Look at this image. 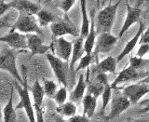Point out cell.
<instances>
[{
  "instance_id": "1",
  "label": "cell",
  "mask_w": 149,
  "mask_h": 122,
  "mask_svg": "<svg viewBox=\"0 0 149 122\" xmlns=\"http://www.w3.org/2000/svg\"><path fill=\"white\" fill-rule=\"evenodd\" d=\"M120 3L121 0H118L115 4H109L98 12L95 21L96 34L100 35L102 33H111Z\"/></svg>"
},
{
  "instance_id": "2",
  "label": "cell",
  "mask_w": 149,
  "mask_h": 122,
  "mask_svg": "<svg viewBox=\"0 0 149 122\" xmlns=\"http://www.w3.org/2000/svg\"><path fill=\"white\" fill-rule=\"evenodd\" d=\"M20 52L22 51L15 50L11 48H3L2 50H0V70L10 74L15 80L23 85L24 80L18 71L16 63L17 55Z\"/></svg>"
},
{
  "instance_id": "3",
  "label": "cell",
  "mask_w": 149,
  "mask_h": 122,
  "mask_svg": "<svg viewBox=\"0 0 149 122\" xmlns=\"http://www.w3.org/2000/svg\"><path fill=\"white\" fill-rule=\"evenodd\" d=\"M23 80H24L23 85L20 84L17 80H15V89L17 90L19 97H20V102H19V104L16 105L15 109L16 110L23 109L25 111V114L27 116L29 122H36V112L34 108V105L32 104V101H31L26 75H24V77H23Z\"/></svg>"
},
{
  "instance_id": "4",
  "label": "cell",
  "mask_w": 149,
  "mask_h": 122,
  "mask_svg": "<svg viewBox=\"0 0 149 122\" xmlns=\"http://www.w3.org/2000/svg\"><path fill=\"white\" fill-rule=\"evenodd\" d=\"M11 30H15L22 34H37L43 36V31L41 30L38 21L35 15L19 12L16 22L11 26Z\"/></svg>"
},
{
  "instance_id": "5",
  "label": "cell",
  "mask_w": 149,
  "mask_h": 122,
  "mask_svg": "<svg viewBox=\"0 0 149 122\" xmlns=\"http://www.w3.org/2000/svg\"><path fill=\"white\" fill-rule=\"evenodd\" d=\"M46 57L60 85L67 87L69 73H71L69 67V62H65V61L58 58L57 56L51 53H47Z\"/></svg>"
},
{
  "instance_id": "6",
  "label": "cell",
  "mask_w": 149,
  "mask_h": 122,
  "mask_svg": "<svg viewBox=\"0 0 149 122\" xmlns=\"http://www.w3.org/2000/svg\"><path fill=\"white\" fill-rule=\"evenodd\" d=\"M149 75V72L144 71V70H136L132 68V66L125 67L122 71H120L115 80L111 83V87L113 88V90L116 88H118L119 84H124L127 82H137L146 77Z\"/></svg>"
},
{
  "instance_id": "7",
  "label": "cell",
  "mask_w": 149,
  "mask_h": 122,
  "mask_svg": "<svg viewBox=\"0 0 149 122\" xmlns=\"http://www.w3.org/2000/svg\"><path fill=\"white\" fill-rule=\"evenodd\" d=\"M0 42L6 43L9 48H11L15 50L19 51H26L28 49L27 45V38L25 34H22V33L11 30L9 31L7 35L0 37Z\"/></svg>"
},
{
  "instance_id": "8",
  "label": "cell",
  "mask_w": 149,
  "mask_h": 122,
  "mask_svg": "<svg viewBox=\"0 0 149 122\" xmlns=\"http://www.w3.org/2000/svg\"><path fill=\"white\" fill-rule=\"evenodd\" d=\"M122 93L130 100L132 105H136L144 95L149 93V84L137 81L123 88Z\"/></svg>"
},
{
  "instance_id": "9",
  "label": "cell",
  "mask_w": 149,
  "mask_h": 122,
  "mask_svg": "<svg viewBox=\"0 0 149 122\" xmlns=\"http://www.w3.org/2000/svg\"><path fill=\"white\" fill-rule=\"evenodd\" d=\"M31 93L33 96V101H34V108L36 112V122H45L44 120V109H43V101H44V89L41 85L40 82L36 80L34 82L31 89Z\"/></svg>"
},
{
  "instance_id": "10",
  "label": "cell",
  "mask_w": 149,
  "mask_h": 122,
  "mask_svg": "<svg viewBox=\"0 0 149 122\" xmlns=\"http://www.w3.org/2000/svg\"><path fill=\"white\" fill-rule=\"evenodd\" d=\"M50 31L53 38H57V37H61L66 35H70L74 37L79 36L76 26L73 24V22L68 18H66V20L59 19L58 21L52 22L50 24Z\"/></svg>"
},
{
  "instance_id": "11",
  "label": "cell",
  "mask_w": 149,
  "mask_h": 122,
  "mask_svg": "<svg viewBox=\"0 0 149 122\" xmlns=\"http://www.w3.org/2000/svg\"><path fill=\"white\" fill-rule=\"evenodd\" d=\"M51 49L55 53V56L62 59L65 62H69L70 57L72 56L73 43L66 40L64 37L61 36L57 38H53L50 44Z\"/></svg>"
},
{
  "instance_id": "12",
  "label": "cell",
  "mask_w": 149,
  "mask_h": 122,
  "mask_svg": "<svg viewBox=\"0 0 149 122\" xmlns=\"http://www.w3.org/2000/svg\"><path fill=\"white\" fill-rule=\"evenodd\" d=\"M130 105H132V102L122 92H116L114 96L112 95V99L110 102V113L108 115L110 119L118 118L119 115L127 110Z\"/></svg>"
},
{
  "instance_id": "13",
  "label": "cell",
  "mask_w": 149,
  "mask_h": 122,
  "mask_svg": "<svg viewBox=\"0 0 149 122\" xmlns=\"http://www.w3.org/2000/svg\"><path fill=\"white\" fill-rule=\"evenodd\" d=\"M118 37L113 36L111 33H102L98 36L96 42V49H95V57L97 54H107L114 49V47L118 41Z\"/></svg>"
},
{
  "instance_id": "14",
  "label": "cell",
  "mask_w": 149,
  "mask_h": 122,
  "mask_svg": "<svg viewBox=\"0 0 149 122\" xmlns=\"http://www.w3.org/2000/svg\"><path fill=\"white\" fill-rule=\"evenodd\" d=\"M26 38L28 49L31 51V56L47 54L51 49L50 46L44 45L42 36L37 34H27Z\"/></svg>"
},
{
  "instance_id": "15",
  "label": "cell",
  "mask_w": 149,
  "mask_h": 122,
  "mask_svg": "<svg viewBox=\"0 0 149 122\" xmlns=\"http://www.w3.org/2000/svg\"><path fill=\"white\" fill-rule=\"evenodd\" d=\"M127 15H126L125 21L123 22V25L121 27L118 34V38L122 37V36L127 32L130 27L136 22H140L142 15V8L139 7H132L127 2Z\"/></svg>"
},
{
  "instance_id": "16",
  "label": "cell",
  "mask_w": 149,
  "mask_h": 122,
  "mask_svg": "<svg viewBox=\"0 0 149 122\" xmlns=\"http://www.w3.org/2000/svg\"><path fill=\"white\" fill-rule=\"evenodd\" d=\"M108 84H109L108 77H107L106 74L104 73L95 74L94 78L87 86V92L98 98L100 95H102V91H104L105 87Z\"/></svg>"
},
{
  "instance_id": "17",
  "label": "cell",
  "mask_w": 149,
  "mask_h": 122,
  "mask_svg": "<svg viewBox=\"0 0 149 122\" xmlns=\"http://www.w3.org/2000/svg\"><path fill=\"white\" fill-rule=\"evenodd\" d=\"M9 3L11 8H15L19 12L29 15H36L42 8L38 3L32 2L30 0H11Z\"/></svg>"
},
{
  "instance_id": "18",
  "label": "cell",
  "mask_w": 149,
  "mask_h": 122,
  "mask_svg": "<svg viewBox=\"0 0 149 122\" xmlns=\"http://www.w3.org/2000/svg\"><path fill=\"white\" fill-rule=\"evenodd\" d=\"M144 29H146V27H144V23L142 21H140L139 22V29H138L137 33L135 34V36L132 37V38L130 39L127 44H126L125 48L119 53V55L118 56V58H116V62L119 63L123 58H125L128 54H130V52H132V51L133 50V49L136 47V45L139 43L140 38H141L142 34L143 33Z\"/></svg>"
},
{
  "instance_id": "19",
  "label": "cell",
  "mask_w": 149,
  "mask_h": 122,
  "mask_svg": "<svg viewBox=\"0 0 149 122\" xmlns=\"http://www.w3.org/2000/svg\"><path fill=\"white\" fill-rule=\"evenodd\" d=\"M84 53H85V50H84V38L81 36H77L73 42V51L69 63L71 73L74 72V65L77 63V61H80V59L83 57Z\"/></svg>"
},
{
  "instance_id": "20",
  "label": "cell",
  "mask_w": 149,
  "mask_h": 122,
  "mask_svg": "<svg viewBox=\"0 0 149 122\" xmlns=\"http://www.w3.org/2000/svg\"><path fill=\"white\" fill-rule=\"evenodd\" d=\"M87 82L84 78V75L80 74L78 77V81L76 87L70 93V101L74 102L76 105H79L82 102V100L85 96V92L87 91Z\"/></svg>"
},
{
  "instance_id": "21",
  "label": "cell",
  "mask_w": 149,
  "mask_h": 122,
  "mask_svg": "<svg viewBox=\"0 0 149 122\" xmlns=\"http://www.w3.org/2000/svg\"><path fill=\"white\" fill-rule=\"evenodd\" d=\"M116 59H115L112 56H107L101 62H98L95 67L93 68L92 72L98 74V73H104V74H114L116 70Z\"/></svg>"
},
{
  "instance_id": "22",
  "label": "cell",
  "mask_w": 149,
  "mask_h": 122,
  "mask_svg": "<svg viewBox=\"0 0 149 122\" xmlns=\"http://www.w3.org/2000/svg\"><path fill=\"white\" fill-rule=\"evenodd\" d=\"M80 2V9H81V29L79 33V36L86 38L90 33L91 29V21L87 11V0H79Z\"/></svg>"
},
{
  "instance_id": "23",
  "label": "cell",
  "mask_w": 149,
  "mask_h": 122,
  "mask_svg": "<svg viewBox=\"0 0 149 122\" xmlns=\"http://www.w3.org/2000/svg\"><path fill=\"white\" fill-rule=\"evenodd\" d=\"M97 100L98 98L93 96L90 93H86L82 100L83 105V115L87 116L88 119H91L95 114V110L97 107Z\"/></svg>"
},
{
  "instance_id": "24",
  "label": "cell",
  "mask_w": 149,
  "mask_h": 122,
  "mask_svg": "<svg viewBox=\"0 0 149 122\" xmlns=\"http://www.w3.org/2000/svg\"><path fill=\"white\" fill-rule=\"evenodd\" d=\"M94 11H91V17L92 20L91 22V29L90 33L87 36V37L84 39V50L86 54H92V50L95 46V40H96V30H95V21L93 17Z\"/></svg>"
},
{
  "instance_id": "25",
  "label": "cell",
  "mask_w": 149,
  "mask_h": 122,
  "mask_svg": "<svg viewBox=\"0 0 149 122\" xmlns=\"http://www.w3.org/2000/svg\"><path fill=\"white\" fill-rule=\"evenodd\" d=\"M13 92L14 89L12 88L8 101L3 108V122H16L17 120L16 109L13 105Z\"/></svg>"
},
{
  "instance_id": "26",
  "label": "cell",
  "mask_w": 149,
  "mask_h": 122,
  "mask_svg": "<svg viewBox=\"0 0 149 122\" xmlns=\"http://www.w3.org/2000/svg\"><path fill=\"white\" fill-rule=\"evenodd\" d=\"M77 105L71 101L65 102L64 104L56 107V112L62 116H65V118H71V116L77 115Z\"/></svg>"
},
{
  "instance_id": "27",
  "label": "cell",
  "mask_w": 149,
  "mask_h": 122,
  "mask_svg": "<svg viewBox=\"0 0 149 122\" xmlns=\"http://www.w3.org/2000/svg\"><path fill=\"white\" fill-rule=\"evenodd\" d=\"M36 17H37V21H38L39 25L41 27H46L49 24L50 25L52 22L59 20L53 13H51L50 11L47 10L45 8H41L39 12L36 14Z\"/></svg>"
},
{
  "instance_id": "28",
  "label": "cell",
  "mask_w": 149,
  "mask_h": 122,
  "mask_svg": "<svg viewBox=\"0 0 149 122\" xmlns=\"http://www.w3.org/2000/svg\"><path fill=\"white\" fill-rule=\"evenodd\" d=\"M130 66L136 70H144L149 66V61L148 59H144L142 57H138V56H132L130 58L129 61Z\"/></svg>"
},
{
  "instance_id": "29",
  "label": "cell",
  "mask_w": 149,
  "mask_h": 122,
  "mask_svg": "<svg viewBox=\"0 0 149 122\" xmlns=\"http://www.w3.org/2000/svg\"><path fill=\"white\" fill-rule=\"evenodd\" d=\"M112 95H113V88L111 87V84H108L102 93V109L101 111L105 112L107 105L110 104Z\"/></svg>"
},
{
  "instance_id": "30",
  "label": "cell",
  "mask_w": 149,
  "mask_h": 122,
  "mask_svg": "<svg viewBox=\"0 0 149 122\" xmlns=\"http://www.w3.org/2000/svg\"><path fill=\"white\" fill-rule=\"evenodd\" d=\"M43 89L45 92V96L49 98H53L56 91H57V84L53 80H44Z\"/></svg>"
},
{
  "instance_id": "31",
  "label": "cell",
  "mask_w": 149,
  "mask_h": 122,
  "mask_svg": "<svg viewBox=\"0 0 149 122\" xmlns=\"http://www.w3.org/2000/svg\"><path fill=\"white\" fill-rule=\"evenodd\" d=\"M93 60H94V55L85 53V55H83V57L80 59V62H79V63H78V66L74 69V72L77 73L78 71H80V70L88 68L92 63Z\"/></svg>"
},
{
  "instance_id": "32",
  "label": "cell",
  "mask_w": 149,
  "mask_h": 122,
  "mask_svg": "<svg viewBox=\"0 0 149 122\" xmlns=\"http://www.w3.org/2000/svg\"><path fill=\"white\" fill-rule=\"evenodd\" d=\"M53 99L58 105L64 104V102H66V99H67V89H66V87L61 86V88L57 91H56Z\"/></svg>"
},
{
  "instance_id": "33",
  "label": "cell",
  "mask_w": 149,
  "mask_h": 122,
  "mask_svg": "<svg viewBox=\"0 0 149 122\" xmlns=\"http://www.w3.org/2000/svg\"><path fill=\"white\" fill-rule=\"evenodd\" d=\"M111 119L108 115H105L104 112L101 111L100 113L94 114V116L91 119V122H110Z\"/></svg>"
},
{
  "instance_id": "34",
  "label": "cell",
  "mask_w": 149,
  "mask_h": 122,
  "mask_svg": "<svg viewBox=\"0 0 149 122\" xmlns=\"http://www.w3.org/2000/svg\"><path fill=\"white\" fill-rule=\"evenodd\" d=\"M74 3H76V0H63V1L61 2L60 8L65 14H66L70 9L73 8Z\"/></svg>"
},
{
  "instance_id": "35",
  "label": "cell",
  "mask_w": 149,
  "mask_h": 122,
  "mask_svg": "<svg viewBox=\"0 0 149 122\" xmlns=\"http://www.w3.org/2000/svg\"><path fill=\"white\" fill-rule=\"evenodd\" d=\"M67 122H91V119L85 115H74L71 118H68Z\"/></svg>"
},
{
  "instance_id": "36",
  "label": "cell",
  "mask_w": 149,
  "mask_h": 122,
  "mask_svg": "<svg viewBox=\"0 0 149 122\" xmlns=\"http://www.w3.org/2000/svg\"><path fill=\"white\" fill-rule=\"evenodd\" d=\"M140 48L138 49L137 52H136V56L138 57H142L143 58L148 52H149V44H140Z\"/></svg>"
},
{
  "instance_id": "37",
  "label": "cell",
  "mask_w": 149,
  "mask_h": 122,
  "mask_svg": "<svg viewBox=\"0 0 149 122\" xmlns=\"http://www.w3.org/2000/svg\"><path fill=\"white\" fill-rule=\"evenodd\" d=\"M139 105L141 106V108L138 110L139 114H144V113H148L149 112V98L143 100L142 102H139Z\"/></svg>"
},
{
  "instance_id": "38",
  "label": "cell",
  "mask_w": 149,
  "mask_h": 122,
  "mask_svg": "<svg viewBox=\"0 0 149 122\" xmlns=\"http://www.w3.org/2000/svg\"><path fill=\"white\" fill-rule=\"evenodd\" d=\"M10 8H11L10 3L9 2L7 3V2L3 1V0H0V17L4 16Z\"/></svg>"
},
{
  "instance_id": "39",
  "label": "cell",
  "mask_w": 149,
  "mask_h": 122,
  "mask_svg": "<svg viewBox=\"0 0 149 122\" xmlns=\"http://www.w3.org/2000/svg\"><path fill=\"white\" fill-rule=\"evenodd\" d=\"M9 21H10V15H8V14H5L4 16L0 17V29L10 27Z\"/></svg>"
},
{
  "instance_id": "40",
  "label": "cell",
  "mask_w": 149,
  "mask_h": 122,
  "mask_svg": "<svg viewBox=\"0 0 149 122\" xmlns=\"http://www.w3.org/2000/svg\"><path fill=\"white\" fill-rule=\"evenodd\" d=\"M144 43L149 44V25L147 26V28L144 29L139 41V44H144Z\"/></svg>"
},
{
  "instance_id": "41",
  "label": "cell",
  "mask_w": 149,
  "mask_h": 122,
  "mask_svg": "<svg viewBox=\"0 0 149 122\" xmlns=\"http://www.w3.org/2000/svg\"><path fill=\"white\" fill-rule=\"evenodd\" d=\"M55 122H67V120L63 119V116H62L61 115H57L55 116Z\"/></svg>"
},
{
  "instance_id": "42",
  "label": "cell",
  "mask_w": 149,
  "mask_h": 122,
  "mask_svg": "<svg viewBox=\"0 0 149 122\" xmlns=\"http://www.w3.org/2000/svg\"><path fill=\"white\" fill-rule=\"evenodd\" d=\"M129 122H149L148 119H130Z\"/></svg>"
},
{
  "instance_id": "43",
  "label": "cell",
  "mask_w": 149,
  "mask_h": 122,
  "mask_svg": "<svg viewBox=\"0 0 149 122\" xmlns=\"http://www.w3.org/2000/svg\"><path fill=\"white\" fill-rule=\"evenodd\" d=\"M140 81H142V82H143V83H147V84H149V75L146 77H144L143 79H142V80H140Z\"/></svg>"
},
{
  "instance_id": "44",
  "label": "cell",
  "mask_w": 149,
  "mask_h": 122,
  "mask_svg": "<svg viewBox=\"0 0 149 122\" xmlns=\"http://www.w3.org/2000/svg\"><path fill=\"white\" fill-rule=\"evenodd\" d=\"M2 120H3V109L0 106V122H2Z\"/></svg>"
},
{
  "instance_id": "45",
  "label": "cell",
  "mask_w": 149,
  "mask_h": 122,
  "mask_svg": "<svg viewBox=\"0 0 149 122\" xmlns=\"http://www.w3.org/2000/svg\"><path fill=\"white\" fill-rule=\"evenodd\" d=\"M97 1H98V5H99L100 4V0H97Z\"/></svg>"
},
{
  "instance_id": "46",
  "label": "cell",
  "mask_w": 149,
  "mask_h": 122,
  "mask_svg": "<svg viewBox=\"0 0 149 122\" xmlns=\"http://www.w3.org/2000/svg\"><path fill=\"white\" fill-rule=\"evenodd\" d=\"M125 1H126V3H127V2H128V0H125Z\"/></svg>"
},
{
  "instance_id": "47",
  "label": "cell",
  "mask_w": 149,
  "mask_h": 122,
  "mask_svg": "<svg viewBox=\"0 0 149 122\" xmlns=\"http://www.w3.org/2000/svg\"><path fill=\"white\" fill-rule=\"evenodd\" d=\"M148 61H149V59H148ZM148 67H149V66H148Z\"/></svg>"
},
{
  "instance_id": "48",
  "label": "cell",
  "mask_w": 149,
  "mask_h": 122,
  "mask_svg": "<svg viewBox=\"0 0 149 122\" xmlns=\"http://www.w3.org/2000/svg\"><path fill=\"white\" fill-rule=\"evenodd\" d=\"M39 1H40V0H39Z\"/></svg>"
}]
</instances>
